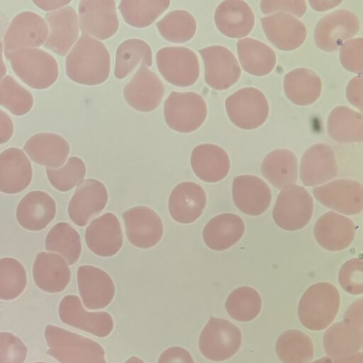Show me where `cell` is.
Segmentation results:
<instances>
[{
    "label": "cell",
    "instance_id": "6da1fadb",
    "mask_svg": "<svg viewBox=\"0 0 363 363\" xmlns=\"http://www.w3.org/2000/svg\"><path fill=\"white\" fill-rule=\"evenodd\" d=\"M111 59L105 45L82 34L65 59L67 76L73 82L88 86L104 82L109 76Z\"/></svg>",
    "mask_w": 363,
    "mask_h": 363
},
{
    "label": "cell",
    "instance_id": "7a4b0ae2",
    "mask_svg": "<svg viewBox=\"0 0 363 363\" xmlns=\"http://www.w3.org/2000/svg\"><path fill=\"white\" fill-rule=\"evenodd\" d=\"M45 337L48 354L61 363H106L104 349L89 338L52 325Z\"/></svg>",
    "mask_w": 363,
    "mask_h": 363
},
{
    "label": "cell",
    "instance_id": "3957f363",
    "mask_svg": "<svg viewBox=\"0 0 363 363\" xmlns=\"http://www.w3.org/2000/svg\"><path fill=\"white\" fill-rule=\"evenodd\" d=\"M340 303V294L335 286L328 282L314 284L306 289L299 301V320L310 330L325 329L335 320Z\"/></svg>",
    "mask_w": 363,
    "mask_h": 363
},
{
    "label": "cell",
    "instance_id": "277c9868",
    "mask_svg": "<svg viewBox=\"0 0 363 363\" xmlns=\"http://www.w3.org/2000/svg\"><path fill=\"white\" fill-rule=\"evenodd\" d=\"M5 55L16 74L33 89H47L57 79L58 64L43 50L21 48L5 53Z\"/></svg>",
    "mask_w": 363,
    "mask_h": 363
},
{
    "label": "cell",
    "instance_id": "5b68a950",
    "mask_svg": "<svg viewBox=\"0 0 363 363\" xmlns=\"http://www.w3.org/2000/svg\"><path fill=\"white\" fill-rule=\"evenodd\" d=\"M326 354L340 359L354 354L362 345V299L352 303L345 311L344 320L333 324L323 337Z\"/></svg>",
    "mask_w": 363,
    "mask_h": 363
},
{
    "label": "cell",
    "instance_id": "8992f818",
    "mask_svg": "<svg viewBox=\"0 0 363 363\" xmlns=\"http://www.w3.org/2000/svg\"><path fill=\"white\" fill-rule=\"evenodd\" d=\"M313 212V201L310 193L303 186L292 184L282 188L273 209L275 223L287 231L303 228L311 220Z\"/></svg>",
    "mask_w": 363,
    "mask_h": 363
},
{
    "label": "cell",
    "instance_id": "52a82bcc",
    "mask_svg": "<svg viewBox=\"0 0 363 363\" xmlns=\"http://www.w3.org/2000/svg\"><path fill=\"white\" fill-rule=\"evenodd\" d=\"M167 125L179 133H191L201 126L207 116L203 98L195 92H172L164 104Z\"/></svg>",
    "mask_w": 363,
    "mask_h": 363
},
{
    "label": "cell",
    "instance_id": "ba28073f",
    "mask_svg": "<svg viewBox=\"0 0 363 363\" xmlns=\"http://www.w3.org/2000/svg\"><path fill=\"white\" fill-rule=\"evenodd\" d=\"M225 106L230 121L243 130H254L262 125L269 111L266 96L255 87L242 88L230 95Z\"/></svg>",
    "mask_w": 363,
    "mask_h": 363
},
{
    "label": "cell",
    "instance_id": "9c48e42d",
    "mask_svg": "<svg viewBox=\"0 0 363 363\" xmlns=\"http://www.w3.org/2000/svg\"><path fill=\"white\" fill-rule=\"evenodd\" d=\"M240 329L229 320L211 317L199 340L201 354L212 361H224L235 355L241 346Z\"/></svg>",
    "mask_w": 363,
    "mask_h": 363
},
{
    "label": "cell",
    "instance_id": "30bf717a",
    "mask_svg": "<svg viewBox=\"0 0 363 363\" xmlns=\"http://www.w3.org/2000/svg\"><path fill=\"white\" fill-rule=\"evenodd\" d=\"M158 70L171 84L187 87L199 77L200 66L197 55L191 50L180 46L164 47L156 55Z\"/></svg>",
    "mask_w": 363,
    "mask_h": 363
},
{
    "label": "cell",
    "instance_id": "8fae6325",
    "mask_svg": "<svg viewBox=\"0 0 363 363\" xmlns=\"http://www.w3.org/2000/svg\"><path fill=\"white\" fill-rule=\"evenodd\" d=\"M360 28L358 16L347 9H338L323 17L314 31L315 45L325 52H334L355 36Z\"/></svg>",
    "mask_w": 363,
    "mask_h": 363
},
{
    "label": "cell",
    "instance_id": "7c38bea8",
    "mask_svg": "<svg viewBox=\"0 0 363 363\" xmlns=\"http://www.w3.org/2000/svg\"><path fill=\"white\" fill-rule=\"evenodd\" d=\"M313 194L321 204L345 215H357L362 211L363 188L354 180L337 179L315 187Z\"/></svg>",
    "mask_w": 363,
    "mask_h": 363
},
{
    "label": "cell",
    "instance_id": "4fadbf2b",
    "mask_svg": "<svg viewBox=\"0 0 363 363\" xmlns=\"http://www.w3.org/2000/svg\"><path fill=\"white\" fill-rule=\"evenodd\" d=\"M205 67V81L215 90H225L240 79L241 69L234 54L222 45L199 50Z\"/></svg>",
    "mask_w": 363,
    "mask_h": 363
},
{
    "label": "cell",
    "instance_id": "5bb4252c",
    "mask_svg": "<svg viewBox=\"0 0 363 363\" xmlns=\"http://www.w3.org/2000/svg\"><path fill=\"white\" fill-rule=\"evenodd\" d=\"M78 11L84 35L106 40L114 35L119 28L115 1H80Z\"/></svg>",
    "mask_w": 363,
    "mask_h": 363
},
{
    "label": "cell",
    "instance_id": "9a60e30c",
    "mask_svg": "<svg viewBox=\"0 0 363 363\" xmlns=\"http://www.w3.org/2000/svg\"><path fill=\"white\" fill-rule=\"evenodd\" d=\"M48 34V25L40 16L32 11L19 13L5 34V53L21 48H37L45 43Z\"/></svg>",
    "mask_w": 363,
    "mask_h": 363
},
{
    "label": "cell",
    "instance_id": "2e32d148",
    "mask_svg": "<svg viewBox=\"0 0 363 363\" xmlns=\"http://www.w3.org/2000/svg\"><path fill=\"white\" fill-rule=\"evenodd\" d=\"M126 236L130 242L141 249L156 245L163 235L159 215L147 206H135L123 213Z\"/></svg>",
    "mask_w": 363,
    "mask_h": 363
},
{
    "label": "cell",
    "instance_id": "e0dca14e",
    "mask_svg": "<svg viewBox=\"0 0 363 363\" xmlns=\"http://www.w3.org/2000/svg\"><path fill=\"white\" fill-rule=\"evenodd\" d=\"M164 94V86L160 77L143 64L123 89L125 101L141 112L156 109Z\"/></svg>",
    "mask_w": 363,
    "mask_h": 363
},
{
    "label": "cell",
    "instance_id": "ac0fdd59",
    "mask_svg": "<svg viewBox=\"0 0 363 363\" xmlns=\"http://www.w3.org/2000/svg\"><path fill=\"white\" fill-rule=\"evenodd\" d=\"M59 315L64 323L98 337L107 336L113 328L112 317L108 313L86 311L75 295H67L61 300Z\"/></svg>",
    "mask_w": 363,
    "mask_h": 363
},
{
    "label": "cell",
    "instance_id": "d6986e66",
    "mask_svg": "<svg viewBox=\"0 0 363 363\" xmlns=\"http://www.w3.org/2000/svg\"><path fill=\"white\" fill-rule=\"evenodd\" d=\"M79 295L84 305L90 310L107 306L115 295V285L104 270L91 265L79 267L77 272Z\"/></svg>",
    "mask_w": 363,
    "mask_h": 363
},
{
    "label": "cell",
    "instance_id": "ffe728a7",
    "mask_svg": "<svg viewBox=\"0 0 363 363\" xmlns=\"http://www.w3.org/2000/svg\"><path fill=\"white\" fill-rule=\"evenodd\" d=\"M108 202L104 184L94 179L84 180L75 190L68 205V215L78 226H85L89 220L104 210Z\"/></svg>",
    "mask_w": 363,
    "mask_h": 363
},
{
    "label": "cell",
    "instance_id": "44dd1931",
    "mask_svg": "<svg viewBox=\"0 0 363 363\" xmlns=\"http://www.w3.org/2000/svg\"><path fill=\"white\" fill-rule=\"evenodd\" d=\"M232 196L236 207L248 216H259L269 208L272 192L268 184L255 175H240L232 184Z\"/></svg>",
    "mask_w": 363,
    "mask_h": 363
},
{
    "label": "cell",
    "instance_id": "7402d4cb",
    "mask_svg": "<svg viewBox=\"0 0 363 363\" xmlns=\"http://www.w3.org/2000/svg\"><path fill=\"white\" fill-rule=\"evenodd\" d=\"M262 29L269 41L277 48L290 51L305 42L307 30L295 16L286 13H275L261 19Z\"/></svg>",
    "mask_w": 363,
    "mask_h": 363
},
{
    "label": "cell",
    "instance_id": "603a6c76",
    "mask_svg": "<svg viewBox=\"0 0 363 363\" xmlns=\"http://www.w3.org/2000/svg\"><path fill=\"white\" fill-rule=\"evenodd\" d=\"M123 233L118 218L106 213L93 220L85 231L88 248L98 256L115 255L123 246Z\"/></svg>",
    "mask_w": 363,
    "mask_h": 363
},
{
    "label": "cell",
    "instance_id": "cb8c5ba5",
    "mask_svg": "<svg viewBox=\"0 0 363 363\" xmlns=\"http://www.w3.org/2000/svg\"><path fill=\"white\" fill-rule=\"evenodd\" d=\"M337 165L333 149L323 143L315 144L303 154L300 178L304 186H312L331 180L337 176Z\"/></svg>",
    "mask_w": 363,
    "mask_h": 363
},
{
    "label": "cell",
    "instance_id": "d4e9b609",
    "mask_svg": "<svg viewBox=\"0 0 363 363\" xmlns=\"http://www.w3.org/2000/svg\"><path fill=\"white\" fill-rule=\"evenodd\" d=\"M355 235V225L349 218L334 211L322 215L315 222L314 237L325 250L341 251L348 247Z\"/></svg>",
    "mask_w": 363,
    "mask_h": 363
},
{
    "label": "cell",
    "instance_id": "484cf974",
    "mask_svg": "<svg viewBox=\"0 0 363 363\" xmlns=\"http://www.w3.org/2000/svg\"><path fill=\"white\" fill-rule=\"evenodd\" d=\"M50 32L45 47L60 55H65L79 37V25L76 11L66 6L46 14Z\"/></svg>",
    "mask_w": 363,
    "mask_h": 363
},
{
    "label": "cell",
    "instance_id": "4316f807",
    "mask_svg": "<svg viewBox=\"0 0 363 363\" xmlns=\"http://www.w3.org/2000/svg\"><path fill=\"white\" fill-rule=\"evenodd\" d=\"M206 204L204 189L198 184L184 182L172 191L168 201L171 217L177 223L189 224L202 214Z\"/></svg>",
    "mask_w": 363,
    "mask_h": 363
},
{
    "label": "cell",
    "instance_id": "83f0119b",
    "mask_svg": "<svg viewBox=\"0 0 363 363\" xmlns=\"http://www.w3.org/2000/svg\"><path fill=\"white\" fill-rule=\"evenodd\" d=\"M55 214L54 199L45 191H33L20 201L16 216L19 225L26 230L39 231L48 226Z\"/></svg>",
    "mask_w": 363,
    "mask_h": 363
},
{
    "label": "cell",
    "instance_id": "f1b7e54d",
    "mask_svg": "<svg viewBox=\"0 0 363 363\" xmlns=\"http://www.w3.org/2000/svg\"><path fill=\"white\" fill-rule=\"evenodd\" d=\"M32 176L30 162L23 150L11 147L0 153V191L19 193L30 185Z\"/></svg>",
    "mask_w": 363,
    "mask_h": 363
},
{
    "label": "cell",
    "instance_id": "f546056e",
    "mask_svg": "<svg viewBox=\"0 0 363 363\" xmlns=\"http://www.w3.org/2000/svg\"><path fill=\"white\" fill-rule=\"evenodd\" d=\"M33 277L41 290L48 293H59L69 284L71 272L68 264L62 256L40 252L34 261Z\"/></svg>",
    "mask_w": 363,
    "mask_h": 363
},
{
    "label": "cell",
    "instance_id": "4dcf8cb0",
    "mask_svg": "<svg viewBox=\"0 0 363 363\" xmlns=\"http://www.w3.org/2000/svg\"><path fill=\"white\" fill-rule=\"evenodd\" d=\"M215 24L224 35L239 38L247 35L255 26V14L244 1H223L214 14Z\"/></svg>",
    "mask_w": 363,
    "mask_h": 363
},
{
    "label": "cell",
    "instance_id": "1f68e13d",
    "mask_svg": "<svg viewBox=\"0 0 363 363\" xmlns=\"http://www.w3.org/2000/svg\"><path fill=\"white\" fill-rule=\"evenodd\" d=\"M190 162L194 174L208 183L223 180L230 167L227 152L220 146L211 143L196 146L191 152Z\"/></svg>",
    "mask_w": 363,
    "mask_h": 363
},
{
    "label": "cell",
    "instance_id": "d6a6232c",
    "mask_svg": "<svg viewBox=\"0 0 363 363\" xmlns=\"http://www.w3.org/2000/svg\"><path fill=\"white\" fill-rule=\"evenodd\" d=\"M23 150L34 162L51 168L62 166L69 154V145L62 136L39 133L31 136Z\"/></svg>",
    "mask_w": 363,
    "mask_h": 363
},
{
    "label": "cell",
    "instance_id": "836d02e7",
    "mask_svg": "<svg viewBox=\"0 0 363 363\" xmlns=\"http://www.w3.org/2000/svg\"><path fill=\"white\" fill-rule=\"evenodd\" d=\"M245 230V223L239 216L227 213L212 218L204 226L202 235L208 247L223 251L235 245Z\"/></svg>",
    "mask_w": 363,
    "mask_h": 363
},
{
    "label": "cell",
    "instance_id": "e575fe53",
    "mask_svg": "<svg viewBox=\"0 0 363 363\" xmlns=\"http://www.w3.org/2000/svg\"><path fill=\"white\" fill-rule=\"evenodd\" d=\"M284 89L287 99L298 106L315 102L322 91V81L313 70L297 68L288 72L284 79Z\"/></svg>",
    "mask_w": 363,
    "mask_h": 363
},
{
    "label": "cell",
    "instance_id": "d590c367",
    "mask_svg": "<svg viewBox=\"0 0 363 363\" xmlns=\"http://www.w3.org/2000/svg\"><path fill=\"white\" fill-rule=\"evenodd\" d=\"M298 159L289 150L277 149L266 155L262 163L263 177L275 188L295 184L298 179Z\"/></svg>",
    "mask_w": 363,
    "mask_h": 363
},
{
    "label": "cell",
    "instance_id": "8d00e7d4",
    "mask_svg": "<svg viewBox=\"0 0 363 363\" xmlns=\"http://www.w3.org/2000/svg\"><path fill=\"white\" fill-rule=\"evenodd\" d=\"M237 51L242 69L254 76L269 74L276 65V55L267 45L258 40L246 38L237 43Z\"/></svg>",
    "mask_w": 363,
    "mask_h": 363
},
{
    "label": "cell",
    "instance_id": "74e56055",
    "mask_svg": "<svg viewBox=\"0 0 363 363\" xmlns=\"http://www.w3.org/2000/svg\"><path fill=\"white\" fill-rule=\"evenodd\" d=\"M327 129L330 137L338 143L362 142L363 139L362 114L348 106H337L328 116Z\"/></svg>",
    "mask_w": 363,
    "mask_h": 363
},
{
    "label": "cell",
    "instance_id": "f35d334b",
    "mask_svg": "<svg viewBox=\"0 0 363 363\" xmlns=\"http://www.w3.org/2000/svg\"><path fill=\"white\" fill-rule=\"evenodd\" d=\"M276 353L283 363H309L313 357V345L303 332L289 330L277 338Z\"/></svg>",
    "mask_w": 363,
    "mask_h": 363
},
{
    "label": "cell",
    "instance_id": "ab89813d",
    "mask_svg": "<svg viewBox=\"0 0 363 363\" xmlns=\"http://www.w3.org/2000/svg\"><path fill=\"white\" fill-rule=\"evenodd\" d=\"M141 61L146 67L152 64V53L149 45L138 38L123 41L116 50L115 77L118 79L125 78Z\"/></svg>",
    "mask_w": 363,
    "mask_h": 363
},
{
    "label": "cell",
    "instance_id": "60d3db41",
    "mask_svg": "<svg viewBox=\"0 0 363 363\" xmlns=\"http://www.w3.org/2000/svg\"><path fill=\"white\" fill-rule=\"evenodd\" d=\"M48 251L61 254L69 265L75 264L82 252L81 238L69 223L60 222L48 232L45 238Z\"/></svg>",
    "mask_w": 363,
    "mask_h": 363
},
{
    "label": "cell",
    "instance_id": "b9f144b4",
    "mask_svg": "<svg viewBox=\"0 0 363 363\" xmlns=\"http://www.w3.org/2000/svg\"><path fill=\"white\" fill-rule=\"evenodd\" d=\"M169 4L167 0L121 1L118 9L128 24L145 28L151 25Z\"/></svg>",
    "mask_w": 363,
    "mask_h": 363
},
{
    "label": "cell",
    "instance_id": "7bdbcfd3",
    "mask_svg": "<svg viewBox=\"0 0 363 363\" xmlns=\"http://www.w3.org/2000/svg\"><path fill=\"white\" fill-rule=\"evenodd\" d=\"M160 34L167 41L183 43L190 40L196 31L194 17L185 10H174L157 23Z\"/></svg>",
    "mask_w": 363,
    "mask_h": 363
},
{
    "label": "cell",
    "instance_id": "ee69618b",
    "mask_svg": "<svg viewBox=\"0 0 363 363\" xmlns=\"http://www.w3.org/2000/svg\"><path fill=\"white\" fill-rule=\"evenodd\" d=\"M228 315L235 320L248 322L255 319L262 308L259 293L250 286H240L234 289L225 301Z\"/></svg>",
    "mask_w": 363,
    "mask_h": 363
},
{
    "label": "cell",
    "instance_id": "f6af8a7d",
    "mask_svg": "<svg viewBox=\"0 0 363 363\" xmlns=\"http://www.w3.org/2000/svg\"><path fill=\"white\" fill-rule=\"evenodd\" d=\"M27 284L23 264L12 257L0 259V299L9 301L19 296Z\"/></svg>",
    "mask_w": 363,
    "mask_h": 363
},
{
    "label": "cell",
    "instance_id": "bcb514c9",
    "mask_svg": "<svg viewBox=\"0 0 363 363\" xmlns=\"http://www.w3.org/2000/svg\"><path fill=\"white\" fill-rule=\"evenodd\" d=\"M0 105L15 116H23L32 108L33 95L8 75L0 82Z\"/></svg>",
    "mask_w": 363,
    "mask_h": 363
},
{
    "label": "cell",
    "instance_id": "7dc6e473",
    "mask_svg": "<svg viewBox=\"0 0 363 363\" xmlns=\"http://www.w3.org/2000/svg\"><path fill=\"white\" fill-rule=\"evenodd\" d=\"M86 165L78 157H70L60 168L46 169V174L51 185L60 191H68L81 184L86 175Z\"/></svg>",
    "mask_w": 363,
    "mask_h": 363
},
{
    "label": "cell",
    "instance_id": "c3c4849f",
    "mask_svg": "<svg viewBox=\"0 0 363 363\" xmlns=\"http://www.w3.org/2000/svg\"><path fill=\"white\" fill-rule=\"evenodd\" d=\"M361 259L352 258L345 262L338 274V281L342 288L353 295L363 292V267Z\"/></svg>",
    "mask_w": 363,
    "mask_h": 363
},
{
    "label": "cell",
    "instance_id": "681fc988",
    "mask_svg": "<svg viewBox=\"0 0 363 363\" xmlns=\"http://www.w3.org/2000/svg\"><path fill=\"white\" fill-rule=\"evenodd\" d=\"M27 351L18 337L11 333L0 332V363H23Z\"/></svg>",
    "mask_w": 363,
    "mask_h": 363
},
{
    "label": "cell",
    "instance_id": "f907efd6",
    "mask_svg": "<svg viewBox=\"0 0 363 363\" xmlns=\"http://www.w3.org/2000/svg\"><path fill=\"white\" fill-rule=\"evenodd\" d=\"M362 38L347 40L340 50V60L344 68L351 72H362Z\"/></svg>",
    "mask_w": 363,
    "mask_h": 363
},
{
    "label": "cell",
    "instance_id": "816d5d0a",
    "mask_svg": "<svg viewBox=\"0 0 363 363\" xmlns=\"http://www.w3.org/2000/svg\"><path fill=\"white\" fill-rule=\"evenodd\" d=\"M262 12L264 14L275 13H286L301 17L307 10L305 1H268L264 0L259 2Z\"/></svg>",
    "mask_w": 363,
    "mask_h": 363
},
{
    "label": "cell",
    "instance_id": "f5cc1de1",
    "mask_svg": "<svg viewBox=\"0 0 363 363\" xmlns=\"http://www.w3.org/2000/svg\"><path fill=\"white\" fill-rule=\"evenodd\" d=\"M158 363H194L189 352L180 347L167 349L160 355Z\"/></svg>",
    "mask_w": 363,
    "mask_h": 363
},
{
    "label": "cell",
    "instance_id": "db71d44e",
    "mask_svg": "<svg viewBox=\"0 0 363 363\" xmlns=\"http://www.w3.org/2000/svg\"><path fill=\"white\" fill-rule=\"evenodd\" d=\"M347 97L349 102L357 108L360 111H362V77L356 76L348 83L346 89Z\"/></svg>",
    "mask_w": 363,
    "mask_h": 363
},
{
    "label": "cell",
    "instance_id": "11a10c76",
    "mask_svg": "<svg viewBox=\"0 0 363 363\" xmlns=\"http://www.w3.org/2000/svg\"><path fill=\"white\" fill-rule=\"evenodd\" d=\"M13 133V123L9 115L0 110V145L7 143Z\"/></svg>",
    "mask_w": 363,
    "mask_h": 363
},
{
    "label": "cell",
    "instance_id": "9f6ffc18",
    "mask_svg": "<svg viewBox=\"0 0 363 363\" xmlns=\"http://www.w3.org/2000/svg\"><path fill=\"white\" fill-rule=\"evenodd\" d=\"M71 1L65 0H35L33 3L44 11H52L67 6Z\"/></svg>",
    "mask_w": 363,
    "mask_h": 363
},
{
    "label": "cell",
    "instance_id": "6f0895ef",
    "mask_svg": "<svg viewBox=\"0 0 363 363\" xmlns=\"http://www.w3.org/2000/svg\"><path fill=\"white\" fill-rule=\"evenodd\" d=\"M310 4L311 8H313L314 10L322 12L325 11L329 9H331L333 8H335V6H338L340 4L342 3V1H336V0H311L308 1Z\"/></svg>",
    "mask_w": 363,
    "mask_h": 363
},
{
    "label": "cell",
    "instance_id": "680465c9",
    "mask_svg": "<svg viewBox=\"0 0 363 363\" xmlns=\"http://www.w3.org/2000/svg\"><path fill=\"white\" fill-rule=\"evenodd\" d=\"M334 363H363L362 352L355 353L340 359H333Z\"/></svg>",
    "mask_w": 363,
    "mask_h": 363
},
{
    "label": "cell",
    "instance_id": "91938a15",
    "mask_svg": "<svg viewBox=\"0 0 363 363\" xmlns=\"http://www.w3.org/2000/svg\"><path fill=\"white\" fill-rule=\"evenodd\" d=\"M6 74V67L3 60V45L0 43V82L5 77Z\"/></svg>",
    "mask_w": 363,
    "mask_h": 363
},
{
    "label": "cell",
    "instance_id": "94428289",
    "mask_svg": "<svg viewBox=\"0 0 363 363\" xmlns=\"http://www.w3.org/2000/svg\"><path fill=\"white\" fill-rule=\"evenodd\" d=\"M312 363H334V359L331 357H325L320 359L315 360Z\"/></svg>",
    "mask_w": 363,
    "mask_h": 363
},
{
    "label": "cell",
    "instance_id": "6125c7cd",
    "mask_svg": "<svg viewBox=\"0 0 363 363\" xmlns=\"http://www.w3.org/2000/svg\"><path fill=\"white\" fill-rule=\"evenodd\" d=\"M125 363H145L142 359L137 357H130Z\"/></svg>",
    "mask_w": 363,
    "mask_h": 363
},
{
    "label": "cell",
    "instance_id": "be15d7a7",
    "mask_svg": "<svg viewBox=\"0 0 363 363\" xmlns=\"http://www.w3.org/2000/svg\"><path fill=\"white\" fill-rule=\"evenodd\" d=\"M35 363H47V362H35Z\"/></svg>",
    "mask_w": 363,
    "mask_h": 363
}]
</instances>
